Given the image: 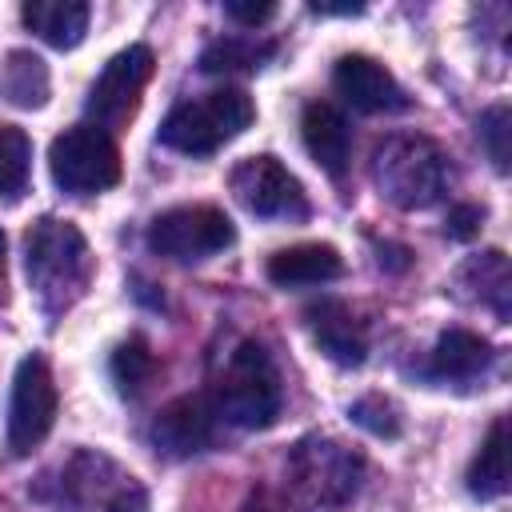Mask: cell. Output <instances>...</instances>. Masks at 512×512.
<instances>
[{
  "instance_id": "obj_17",
  "label": "cell",
  "mask_w": 512,
  "mask_h": 512,
  "mask_svg": "<svg viewBox=\"0 0 512 512\" xmlns=\"http://www.w3.org/2000/svg\"><path fill=\"white\" fill-rule=\"evenodd\" d=\"M492 364V344L468 328H448L432 348V376L440 380H476Z\"/></svg>"
},
{
  "instance_id": "obj_11",
  "label": "cell",
  "mask_w": 512,
  "mask_h": 512,
  "mask_svg": "<svg viewBox=\"0 0 512 512\" xmlns=\"http://www.w3.org/2000/svg\"><path fill=\"white\" fill-rule=\"evenodd\" d=\"M332 88L344 96V104H352L356 112H368V116L372 112H400V108H408V96L396 84V76L380 60H372L364 52H348V56L336 60Z\"/></svg>"
},
{
  "instance_id": "obj_31",
  "label": "cell",
  "mask_w": 512,
  "mask_h": 512,
  "mask_svg": "<svg viewBox=\"0 0 512 512\" xmlns=\"http://www.w3.org/2000/svg\"><path fill=\"white\" fill-rule=\"evenodd\" d=\"M0 264H4V232H0Z\"/></svg>"
},
{
  "instance_id": "obj_15",
  "label": "cell",
  "mask_w": 512,
  "mask_h": 512,
  "mask_svg": "<svg viewBox=\"0 0 512 512\" xmlns=\"http://www.w3.org/2000/svg\"><path fill=\"white\" fill-rule=\"evenodd\" d=\"M268 280L276 288H308V284H328L344 272V256L332 244H292L268 256Z\"/></svg>"
},
{
  "instance_id": "obj_30",
  "label": "cell",
  "mask_w": 512,
  "mask_h": 512,
  "mask_svg": "<svg viewBox=\"0 0 512 512\" xmlns=\"http://www.w3.org/2000/svg\"><path fill=\"white\" fill-rule=\"evenodd\" d=\"M316 16H360L364 4H312Z\"/></svg>"
},
{
  "instance_id": "obj_16",
  "label": "cell",
  "mask_w": 512,
  "mask_h": 512,
  "mask_svg": "<svg viewBox=\"0 0 512 512\" xmlns=\"http://www.w3.org/2000/svg\"><path fill=\"white\" fill-rule=\"evenodd\" d=\"M20 20L52 48H76L88 32V4L84 0H28Z\"/></svg>"
},
{
  "instance_id": "obj_21",
  "label": "cell",
  "mask_w": 512,
  "mask_h": 512,
  "mask_svg": "<svg viewBox=\"0 0 512 512\" xmlns=\"http://www.w3.org/2000/svg\"><path fill=\"white\" fill-rule=\"evenodd\" d=\"M460 280H464V284H476V296H480V300H484L500 320H508L512 272H508V260H504V252H500V248L472 256V260L460 268Z\"/></svg>"
},
{
  "instance_id": "obj_29",
  "label": "cell",
  "mask_w": 512,
  "mask_h": 512,
  "mask_svg": "<svg viewBox=\"0 0 512 512\" xmlns=\"http://www.w3.org/2000/svg\"><path fill=\"white\" fill-rule=\"evenodd\" d=\"M244 512H300V508H292L284 496H276V492L260 488V492H252V496L244 500Z\"/></svg>"
},
{
  "instance_id": "obj_14",
  "label": "cell",
  "mask_w": 512,
  "mask_h": 512,
  "mask_svg": "<svg viewBox=\"0 0 512 512\" xmlns=\"http://www.w3.org/2000/svg\"><path fill=\"white\" fill-rule=\"evenodd\" d=\"M300 136H304V148L308 156L332 176L340 180L348 172V160H352V132H348V120L340 116V108L316 100L304 108L300 116Z\"/></svg>"
},
{
  "instance_id": "obj_20",
  "label": "cell",
  "mask_w": 512,
  "mask_h": 512,
  "mask_svg": "<svg viewBox=\"0 0 512 512\" xmlns=\"http://www.w3.org/2000/svg\"><path fill=\"white\" fill-rule=\"evenodd\" d=\"M108 372H112V384H116L120 396H128V400L144 396L148 384H152V376H156V352H152V344L144 336L120 340L116 352H112V360H108Z\"/></svg>"
},
{
  "instance_id": "obj_23",
  "label": "cell",
  "mask_w": 512,
  "mask_h": 512,
  "mask_svg": "<svg viewBox=\"0 0 512 512\" xmlns=\"http://www.w3.org/2000/svg\"><path fill=\"white\" fill-rule=\"evenodd\" d=\"M32 172V140L16 124H0V200H20L28 192Z\"/></svg>"
},
{
  "instance_id": "obj_8",
  "label": "cell",
  "mask_w": 512,
  "mask_h": 512,
  "mask_svg": "<svg viewBox=\"0 0 512 512\" xmlns=\"http://www.w3.org/2000/svg\"><path fill=\"white\" fill-rule=\"evenodd\" d=\"M236 240L232 220L216 204H176L148 224V248L168 260H208Z\"/></svg>"
},
{
  "instance_id": "obj_13",
  "label": "cell",
  "mask_w": 512,
  "mask_h": 512,
  "mask_svg": "<svg viewBox=\"0 0 512 512\" xmlns=\"http://www.w3.org/2000/svg\"><path fill=\"white\" fill-rule=\"evenodd\" d=\"M304 320H308V332H312L316 348H320L328 360H336V364H344V368L364 364V356H368V332H364V320H360L348 304H340V300H320V304H312V308L304 312Z\"/></svg>"
},
{
  "instance_id": "obj_2",
  "label": "cell",
  "mask_w": 512,
  "mask_h": 512,
  "mask_svg": "<svg viewBox=\"0 0 512 512\" xmlns=\"http://www.w3.org/2000/svg\"><path fill=\"white\" fill-rule=\"evenodd\" d=\"M448 180H452L448 152L428 136L396 132L380 140L372 152V184L388 204L404 212L432 208L448 192Z\"/></svg>"
},
{
  "instance_id": "obj_18",
  "label": "cell",
  "mask_w": 512,
  "mask_h": 512,
  "mask_svg": "<svg viewBox=\"0 0 512 512\" xmlns=\"http://www.w3.org/2000/svg\"><path fill=\"white\" fill-rule=\"evenodd\" d=\"M464 480H468V492L480 500H496L508 492V420L504 416L492 420V428H488L480 452L472 456Z\"/></svg>"
},
{
  "instance_id": "obj_5",
  "label": "cell",
  "mask_w": 512,
  "mask_h": 512,
  "mask_svg": "<svg viewBox=\"0 0 512 512\" xmlns=\"http://www.w3.org/2000/svg\"><path fill=\"white\" fill-rule=\"evenodd\" d=\"M288 480L304 500L344 508L364 484V456L332 436H304L288 452Z\"/></svg>"
},
{
  "instance_id": "obj_27",
  "label": "cell",
  "mask_w": 512,
  "mask_h": 512,
  "mask_svg": "<svg viewBox=\"0 0 512 512\" xmlns=\"http://www.w3.org/2000/svg\"><path fill=\"white\" fill-rule=\"evenodd\" d=\"M104 512H148V492L144 484H136L132 476L112 492V500L104 504Z\"/></svg>"
},
{
  "instance_id": "obj_4",
  "label": "cell",
  "mask_w": 512,
  "mask_h": 512,
  "mask_svg": "<svg viewBox=\"0 0 512 512\" xmlns=\"http://www.w3.org/2000/svg\"><path fill=\"white\" fill-rule=\"evenodd\" d=\"M256 120V104L244 88H212L196 100L176 104L160 124V144L184 156H208L236 140Z\"/></svg>"
},
{
  "instance_id": "obj_19",
  "label": "cell",
  "mask_w": 512,
  "mask_h": 512,
  "mask_svg": "<svg viewBox=\"0 0 512 512\" xmlns=\"http://www.w3.org/2000/svg\"><path fill=\"white\" fill-rule=\"evenodd\" d=\"M276 56L272 40H252V36H224L212 40L200 52V72L208 76H232V72H256Z\"/></svg>"
},
{
  "instance_id": "obj_7",
  "label": "cell",
  "mask_w": 512,
  "mask_h": 512,
  "mask_svg": "<svg viewBox=\"0 0 512 512\" xmlns=\"http://www.w3.org/2000/svg\"><path fill=\"white\" fill-rule=\"evenodd\" d=\"M152 68H156V56H152L148 44L120 48L88 88L84 112H88L92 128H100V132L124 128L140 108V96H144V88L152 80Z\"/></svg>"
},
{
  "instance_id": "obj_12",
  "label": "cell",
  "mask_w": 512,
  "mask_h": 512,
  "mask_svg": "<svg viewBox=\"0 0 512 512\" xmlns=\"http://www.w3.org/2000/svg\"><path fill=\"white\" fill-rule=\"evenodd\" d=\"M212 436H216V408L204 396H176L152 420V444L172 460L204 452Z\"/></svg>"
},
{
  "instance_id": "obj_6",
  "label": "cell",
  "mask_w": 512,
  "mask_h": 512,
  "mask_svg": "<svg viewBox=\"0 0 512 512\" xmlns=\"http://www.w3.org/2000/svg\"><path fill=\"white\" fill-rule=\"evenodd\" d=\"M48 172L60 192L68 196H92L120 180V148L108 132L92 124L64 128L48 148Z\"/></svg>"
},
{
  "instance_id": "obj_24",
  "label": "cell",
  "mask_w": 512,
  "mask_h": 512,
  "mask_svg": "<svg viewBox=\"0 0 512 512\" xmlns=\"http://www.w3.org/2000/svg\"><path fill=\"white\" fill-rule=\"evenodd\" d=\"M348 416H352V424H360L364 432L384 436V440H396V436H400V428H404V424H400V408H396L388 396H380V392L352 400Z\"/></svg>"
},
{
  "instance_id": "obj_26",
  "label": "cell",
  "mask_w": 512,
  "mask_h": 512,
  "mask_svg": "<svg viewBox=\"0 0 512 512\" xmlns=\"http://www.w3.org/2000/svg\"><path fill=\"white\" fill-rule=\"evenodd\" d=\"M448 236L452 240H472L480 228H484V208L480 204H456L452 212H448Z\"/></svg>"
},
{
  "instance_id": "obj_9",
  "label": "cell",
  "mask_w": 512,
  "mask_h": 512,
  "mask_svg": "<svg viewBox=\"0 0 512 512\" xmlns=\"http://www.w3.org/2000/svg\"><path fill=\"white\" fill-rule=\"evenodd\" d=\"M232 196L240 208L264 220H304L308 216V196L304 184L276 160V156H248L232 168Z\"/></svg>"
},
{
  "instance_id": "obj_25",
  "label": "cell",
  "mask_w": 512,
  "mask_h": 512,
  "mask_svg": "<svg viewBox=\"0 0 512 512\" xmlns=\"http://www.w3.org/2000/svg\"><path fill=\"white\" fill-rule=\"evenodd\" d=\"M508 132H512L508 104H492V108L480 112V144H484V152H488L496 172H508V156H512L508 152Z\"/></svg>"
},
{
  "instance_id": "obj_28",
  "label": "cell",
  "mask_w": 512,
  "mask_h": 512,
  "mask_svg": "<svg viewBox=\"0 0 512 512\" xmlns=\"http://www.w3.org/2000/svg\"><path fill=\"white\" fill-rule=\"evenodd\" d=\"M224 12H228L236 24H244V28H256V24L272 20L276 4H244V0H228V4H224Z\"/></svg>"
},
{
  "instance_id": "obj_22",
  "label": "cell",
  "mask_w": 512,
  "mask_h": 512,
  "mask_svg": "<svg viewBox=\"0 0 512 512\" xmlns=\"http://www.w3.org/2000/svg\"><path fill=\"white\" fill-rule=\"evenodd\" d=\"M48 68L36 52H8V64H4V96L16 104V108H40L48 100Z\"/></svg>"
},
{
  "instance_id": "obj_1",
  "label": "cell",
  "mask_w": 512,
  "mask_h": 512,
  "mask_svg": "<svg viewBox=\"0 0 512 512\" xmlns=\"http://www.w3.org/2000/svg\"><path fill=\"white\" fill-rule=\"evenodd\" d=\"M92 252L88 240L76 224L60 220V216H40L28 236H24V272H28V288L36 292V304L48 316L68 312L88 280H92Z\"/></svg>"
},
{
  "instance_id": "obj_3",
  "label": "cell",
  "mask_w": 512,
  "mask_h": 512,
  "mask_svg": "<svg viewBox=\"0 0 512 512\" xmlns=\"http://www.w3.org/2000/svg\"><path fill=\"white\" fill-rule=\"evenodd\" d=\"M280 404H284L280 372H276L268 348L256 340H240L228 352L224 372L212 388L216 416H224L236 428H268V424H276Z\"/></svg>"
},
{
  "instance_id": "obj_10",
  "label": "cell",
  "mask_w": 512,
  "mask_h": 512,
  "mask_svg": "<svg viewBox=\"0 0 512 512\" xmlns=\"http://www.w3.org/2000/svg\"><path fill=\"white\" fill-rule=\"evenodd\" d=\"M56 380L44 364V356H24L12 380V404H8V448L12 456H28L40 448V440L52 432L56 420Z\"/></svg>"
}]
</instances>
